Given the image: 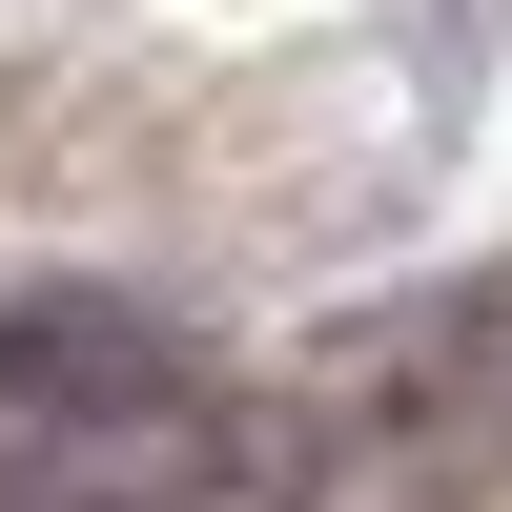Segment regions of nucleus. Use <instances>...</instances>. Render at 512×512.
I'll use <instances>...</instances> for the list:
<instances>
[{
  "instance_id": "1",
  "label": "nucleus",
  "mask_w": 512,
  "mask_h": 512,
  "mask_svg": "<svg viewBox=\"0 0 512 512\" xmlns=\"http://www.w3.org/2000/svg\"><path fill=\"white\" fill-rule=\"evenodd\" d=\"M0 390L62 410V431H103V410H164L185 369H164V328H123V308H0Z\"/></svg>"
}]
</instances>
